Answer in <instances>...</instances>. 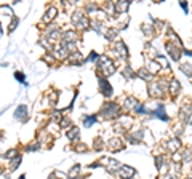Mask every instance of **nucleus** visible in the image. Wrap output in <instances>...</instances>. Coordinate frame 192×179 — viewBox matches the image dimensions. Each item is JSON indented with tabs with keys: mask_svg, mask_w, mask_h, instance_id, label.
<instances>
[{
	"mask_svg": "<svg viewBox=\"0 0 192 179\" xmlns=\"http://www.w3.org/2000/svg\"><path fill=\"white\" fill-rule=\"evenodd\" d=\"M67 136H69L71 139H77V136H78V130H77V128H72V131L67 133Z\"/></svg>",
	"mask_w": 192,
	"mask_h": 179,
	"instance_id": "7ed1b4c3",
	"label": "nucleus"
},
{
	"mask_svg": "<svg viewBox=\"0 0 192 179\" xmlns=\"http://www.w3.org/2000/svg\"><path fill=\"white\" fill-rule=\"evenodd\" d=\"M19 115H23V120L27 117V114H26V107H24V106H21L18 111H16V117H18V118H19Z\"/></svg>",
	"mask_w": 192,
	"mask_h": 179,
	"instance_id": "f03ea898",
	"label": "nucleus"
},
{
	"mask_svg": "<svg viewBox=\"0 0 192 179\" xmlns=\"http://www.w3.org/2000/svg\"><path fill=\"white\" fill-rule=\"evenodd\" d=\"M16 78H18L19 82H24V75H23V74H19V72H16Z\"/></svg>",
	"mask_w": 192,
	"mask_h": 179,
	"instance_id": "423d86ee",
	"label": "nucleus"
},
{
	"mask_svg": "<svg viewBox=\"0 0 192 179\" xmlns=\"http://www.w3.org/2000/svg\"><path fill=\"white\" fill-rule=\"evenodd\" d=\"M94 120H96V117H91V118H87V120H85V127H90V125H91V123H93Z\"/></svg>",
	"mask_w": 192,
	"mask_h": 179,
	"instance_id": "39448f33",
	"label": "nucleus"
},
{
	"mask_svg": "<svg viewBox=\"0 0 192 179\" xmlns=\"http://www.w3.org/2000/svg\"><path fill=\"white\" fill-rule=\"evenodd\" d=\"M54 13H56V8H53V7H51V8L48 10V16L45 18V21H50V19H53V16H54Z\"/></svg>",
	"mask_w": 192,
	"mask_h": 179,
	"instance_id": "20e7f679",
	"label": "nucleus"
},
{
	"mask_svg": "<svg viewBox=\"0 0 192 179\" xmlns=\"http://www.w3.org/2000/svg\"><path fill=\"white\" fill-rule=\"evenodd\" d=\"M0 173H2V168H0Z\"/></svg>",
	"mask_w": 192,
	"mask_h": 179,
	"instance_id": "0eeeda50",
	"label": "nucleus"
},
{
	"mask_svg": "<svg viewBox=\"0 0 192 179\" xmlns=\"http://www.w3.org/2000/svg\"><path fill=\"white\" fill-rule=\"evenodd\" d=\"M99 85H101V90L104 94H111V85H107V82L104 78H99Z\"/></svg>",
	"mask_w": 192,
	"mask_h": 179,
	"instance_id": "f257e3e1",
	"label": "nucleus"
}]
</instances>
